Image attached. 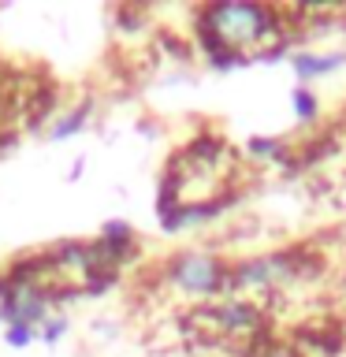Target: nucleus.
Returning a JSON list of instances; mask_svg holds the SVG:
<instances>
[{
    "label": "nucleus",
    "mask_w": 346,
    "mask_h": 357,
    "mask_svg": "<svg viewBox=\"0 0 346 357\" xmlns=\"http://www.w3.org/2000/svg\"><path fill=\"white\" fill-rule=\"evenodd\" d=\"M276 38V11L261 4H216L201 15V49L212 67H231L239 56L264 49Z\"/></svg>",
    "instance_id": "f257e3e1"
},
{
    "label": "nucleus",
    "mask_w": 346,
    "mask_h": 357,
    "mask_svg": "<svg viewBox=\"0 0 346 357\" xmlns=\"http://www.w3.org/2000/svg\"><path fill=\"white\" fill-rule=\"evenodd\" d=\"M227 279H231V272L209 253H179L175 261H167V283L179 287L183 294H194V298L216 294Z\"/></svg>",
    "instance_id": "f03ea898"
},
{
    "label": "nucleus",
    "mask_w": 346,
    "mask_h": 357,
    "mask_svg": "<svg viewBox=\"0 0 346 357\" xmlns=\"http://www.w3.org/2000/svg\"><path fill=\"white\" fill-rule=\"evenodd\" d=\"M294 275V261L290 257H257L239 268H231V283H239L246 290H272L279 283Z\"/></svg>",
    "instance_id": "7ed1b4c3"
},
{
    "label": "nucleus",
    "mask_w": 346,
    "mask_h": 357,
    "mask_svg": "<svg viewBox=\"0 0 346 357\" xmlns=\"http://www.w3.org/2000/svg\"><path fill=\"white\" fill-rule=\"evenodd\" d=\"M212 317H216V324H220V331H250V328H257V320H261V312H257L250 301H234V298H227V301H220L216 309H212Z\"/></svg>",
    "instance_id": "20e7f679"
},
{
    "label": "nucleus",
    "mask_w": 346,
    "mask_h": 357,
    "mask_svg": "<svg viewBox=\"0 0 346 357\" xmlns=\"http://www.w3.org/2000/svg\"><path fill=\"white\" fill-rule=\"evenodd\" d=\"M346 56L343 52H328V56H309V52H298L294 56V71L301 78H320V75H331L335 67H343Z\"/></svg>",
    "instance_id": "39448f33"
},
{
    "label": "nucleus",
    "mask_w": 346,
    "mask_h": 357,
    "mask_svg": "<svg viewBox=\"0 0 346 357\" xmlns=\"http://www.w3.org/2000/svg\"><path fill=\"white\" fill-rule=\"evenodd\" d=\"M290 105H294V116H298V119H306V123H309L313 116H317V97H313L309 89H294Z\"/></svg>",
    "instance_id": "423d86ee"
},
{
    "label": "nucleus",
    "mask_w": 346,
    "mask_h": 357,
    "mask_svg": "<svg viewBox=\"0 0 346 357\" xmlns=\"http://www.w3.org/2000/svg\"><path fill=\"white\" fill-rule=\"evenodd\" d=\"M82 119H86V108H78V112H71V116H63V119L52 127V138H67V134L82 130Z\"/></svg>",
    "instance_id": "0eeeda50"
},
{
    "label": "nucleus",
    "mask_w": 346,
    "mask_h": 357,
    "mask_svg": "<svg viewBox=\"0 0 346 357\" xmlns=\"http://www.w3.org/2000/svg\"><path fill=\"white\" fill-rule=\"evenodd\" d=\"M8 342H11V346H27V342H33V328H11V331H8Z\"/></svg>",
    "instance_id": "6e6552de"
},
{
    "label": "nucleus",
    "mask_w": 346,
    "mask_h": 357,
    "mask_svg": "<svg viewBox=\"0 0 346 357\" xmlns=\"http://www.w3.org/2000/svg\"><path fill=\"white\" fill-rule=\"evenodd\" d=\"M60 335H63V320H49V324H45V339H60Z\"/></svg>",
    "instance_id": "1a4fd4ad"
},
{
    "label": "nucleus",
    "mask_w": 346,
    "mask_h": 357,
    "mask_svg": "<svg viewBox=\"0 0 346 357\" xmlns=\"http://www.w3.org/2000/svg\"><path fill=\"white\" fill-rule=\"evenodd\" d=\"M261 357H298L294 350H287V346H272V350H264Z\"/></svg>",
    "instance_id": "9d476101"
}]
</instances>
